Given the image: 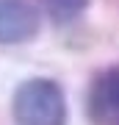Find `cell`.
Listing matches in <instances>:
<instances>
[{"label": "cell", "instance_id": "obj_1", "mask_svg": "<svg viewBox=\"0 0 119 125\" xmlns=\"http://www.w3.org/2000/svg\"><path fill=\"white\" fill-rule=\"evenodd\" d=\"M11 114L17 125H66L64 89L50 78H28L14 92Z\"/></svg>", "mask_w": 119, "mask_h": 125}, {"label": "cell", "instance_id": "obj_2", "mask_svg": "<svg viewBox=\"0 0 119 125\" xmlns=\"http://www.w3.org/2000/svg\"><path fill=\"white\" fill-rule=\"evenodd\" d=\"M39 33L33 0H0V45H22Z\"/></svg>", "mask_w": 119, "mask_h": 125}, {"label": "cell", "instance_id": "obj_3", "mask_svg": "<svg viewBox=\"0 0 119 125\" xmlns=\"http://www.w3.org/2000/svg\"><path fill=\"white\" fill-rule=\"evenodd\" d=\"M89 117L94 125H119V67L102 70L92 81Z\"/></svg>", "mask_w": 119, "mask_h": 125}, {"label": "cell", "instance_id": "obj_4", "mask_svg": "<svg viewBox=\"0 0 119 125\" xmlns=\"http://www.w3.org/2000/svg\"><path fill=\"white\" fill-rule=\"evenodd\" d=\"M92 0H44V9H47L50 20L58 25H66L72 20H78L80 14L89 9Z\"/></svg>", "mask_w": 119, "mask_h": 125}]
</instances>
